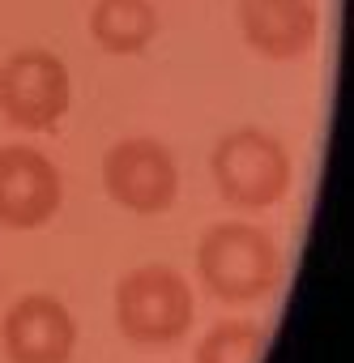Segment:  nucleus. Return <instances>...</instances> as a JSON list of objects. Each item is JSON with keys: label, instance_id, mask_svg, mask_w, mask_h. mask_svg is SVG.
Wrapping results in <instances>:
<instances>
[{"label": "nucleus", "instance_id": "f257e3e1", "mask_svg": "<svg viewBox=\"0 0 354 363\" xmlns=\"http://www.w3.org/2000/svg\"><path fill=\"white\" fill-rule=\"evenodd\" d=\"M197 274L222 303H256L282 282V252L265 227L218 223L197 244Z\"/></svg>", "mask_w": 354, "mask_h": 363}, {"label": "nucleus", "instance_id": "f03ea898", "mask_svg": "<svg viewBox=\"0 0 354 363\" xmlns=\"http://www.w3.org/2000/svg\"><path fill=\"white\" fill-rule=\"evenodd\" d=\"M197 299L180 269L141 265L115 286V325L137 346H171L193 329Z\"/></svg>", "mask_w": 354, "mask_h": 363}, {"label": "nucleus", "instance_id": "7ed1b4c3", "mask_svg": "<svg viewBox=\"0 0 354 363\" xmlns=\"http://www.w3.org/2000/svg\"><path fill=\"white\" fill-rule=\"evenodd\" d=\"M222 201L239 210H269L290 193V154L265 128H231L210 154Z\"/></svg>", "mask_w": 354, "mask_h": 363}, {"label": "nucleus", "instance_id": "20e7f679", "mask_svg": "<svg viewBox=\"0 0 354 363\" xmlns=\"http://www.w3.org/2000/svg\"><path fill=\"white\" fill-rule=\"evenodd\" d=\"M103 189L132 214H162L180 193V167L154 137H124L103 154Z\"/></svg>", "mask_w": 354, "mask_h": 363}, {"label": "nucleus", "instance_id": "39448f33", "mask_svg": "<svg viewBox=\"0 0 354 363\" xmlns=\"http://www.w3.org/2000/svg\"><path fill=\"white\" fill-rule=\"evenodd\" d=\"M73 99V82L60 56L52 52H18L0 69V111L9 124L26 128V133H43L56 128L60 116L69 111Z\"/></svg>", "mask_w": 354, "mask_h": 363}, {"label": "nucleus", "instance_id": "423d86ee", "mask_svg": "<svg viewBox=\"0 0 354 363\" xmlns=\"http://www.w3.org/2000/svg\"><path fill=\"white\" fill-rule=\"evenodd\" d=\"M64 184L47 154L35 145H0V227L35 231L60 210Z\"/></svg>", "mask_w": 354, "mask_h": 363}, {"label": "nucleus", "instance_id": "0eeeda50", "mask_svg": "<svg viewBox=\"0 0 354 363\" xmlns=\"http://www.w3.org/2000/svg\"><path fill=\"white\" fill-rule=\"evenodd\" d=\"M9 363H69L77 350V320L56 295H22L0 329Z\"/></svg>", "mask_w": 354, "mask_h": 363}, {"label": "nucleus", "instance_id": "6e6552de", "mask_svg": "<svg viewBox=\"0 0 354 363\" xmlns=\"http://www.w3.org/2000/svg\"><path fill=\"white\" fill-rule=\"evenodd\" d=\"M235 18L248 48L269 60H299L320 39L316 0H235Z\"/></svg>", "mask_w": 354, "mask_h": 363}, {"label": "nucleus", "instance_id": "1a4fd4ad", "mask_svg": "<svg viewBox=\"0 0 354 363\" xmlns=\"http://www.w3.org/2000/svg\"><path fill=\"white\" fill-rule=\"evenodd\" d=\"M90 35L111 56H132L158 35V13L149 0H94Z\"/></svg>", "mask_w": 354, "mask_h": 363}, {"label": "nucleus", "instance_id": "9d476101", "mask_svg": "<svg viewBox=\"0 0 354 363\" xmlns=\"http://www.w3.org/2000/svg\"><path fill=\"white\" fill-rule=\"evenodd\" d=\"M265 359V329L252 320H218L201 346L193 363H261Z\"/></svg>", "mask_w": 354, "mask_h": 363}]
</instances>
